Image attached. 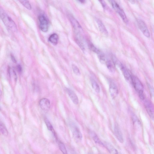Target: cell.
<instances>
[{
  "label": "cell",
  "mask_w": 154,
  "mask_h": 154,
  "mask_svg": "<svg viewBox=\"0 0 154 154\" xmlns=\"http://www.w3.org/2000/svg\"><path fill=\"white\" fill-rule=\"evenodd\" d=\"M1 18L3 23L8 29L13 32L17 30L16 25L10 17L5 12H1Z\"/></svg>",
  "instance_id": "1"
},
{
  "label": "cell",
  "mask_w": 154,
  "mask_h": 154,
  "mask_svg": "<svg viewBox=\"0 0 154 154\" xmlns=\"http://www.w3.org/2000/svg\"><path fill=\"white\" fill-rule=\"evenodd\" d=\"M135 90L138 93L139 97L141 100L145 99V95L143 93V87L142 83L136 76L132 75L131 81Z\"/></svg>",
  "instance_id": "2"
},
{
  "label": "cell",
  "mask_w": 154,
  "mask_h": 154,
  "mask_svg": "<svg viewBox=\"0 0 154 154\" xmlns=\"http://www.w3.org/2000/svg\"><path fill=\"white\" fill-rule=\"evenodd\" d=\"M111 3L112 7L116 12L118 14L121 18L123 20L124 22L126 24H127L128 20L125 14L124 10L121 8L117 3L115 1H109Z\"/></svg>",
  "instance_id": "3"
},
{
  "label": "cell",
  "mask_w": 154,
  "mask_h": 154,
  "mask_svg": "<svg viewBox=\"0 0 154 154\" xmlns=\"http://www.w3.org/2000/svg\"><path fill=\"white\" fill-rule=\"evenodd\" d=\"M39 26L40 30L44 32H47L48 30L49 22L47 18L43 14L38 16Z\"/></svg>",
  "instance_id": "4"
},
{
  "label": "cell",
  "mask_w": 154,
  "mask_h": 154,
  "mask_svg": "<svg viewBox=\"0 0 154 154\" xmlns=\"http://www.w3.org/2000/svg\"><path fill=\"white\" fill-rule=\"evenodd\" d=\"M70 126L75 139L78 141L81 140L83 138L82 135L78 126L74 122L70 123Z\"/></svg>",
  "instance_id": "5"
},
{
  "label": "cell",
  "mask_w": 154,
  "mask_h": 154,
  "mask_svg": "<svg viewBox=\"0 0 154 154\" xmlns=\"http://www.w3.org/2000/svg\"><path fill=\"white\" fill-rule=\"evenodd\" d=\"M68 17L74 29L78 32H81L82 30V27L76 19L72 14H68Z\"/></svg>",
  "instance_id": "6"
},
{
  "label": "cell",
  "mask_w": 154,
  "mask_h": 154,
  "mask_svg": "<svg viewBox=\"0 0 154 154\" xmlns=\"http://www.w3.org/2000/svg\"><path fill=\"white\" fill-rule=\"evenodd\" d=\"M137 22L139 28L143 35L147 38H149L150 36L146 24L142 20L140 19L138 20Z\"/></svg>",
  "instance_id": "7"
},
{
  "label": "cell",
  "mask_w": 154,
  "mask_h": 154,
  "mask_svg": "<svg viewBox=\"0 0 154 154\" xmlns=\"http://www.w3.org/2000/svg\"><path fill=\"white\" fill-rule=\"evenodd\" d=\"M118 66H119L121 70L125 79L126 80L129 81L131 82L133 75L130 71L120 63Z\"/></svg>",
  "instance_id": "8"
},
{
  "label": "cell",
  "mask_w": 154,
  "mask_h": 154,
  "mask_svg": "<svg viewBox=\"0 0 154 154\" xmlns=\"http://www.w3.org/2000/svg\"><path fill=\"white\" fill-rule=\"evenodd\" d=\"M109 92L112 98L114 99L117 96L119 93L117 85L113 81H111L109 84Z\"/></svg>",
  "instance_id": "9"
},
{
  "label": "cell",
  "mask_w": 154,
  "mask_h": 154,
  "mask_svg": "<svg viewBox=\"0 0 154 154\" xmlns=\"http://www.w3.org/2000/svg\"><path fill=\"white\" fill-rule=\"evenodd\" d=\"M144 105L149 116L151 118L154 119V108L151 102L146 100L145 102Z\"/></svg>",
  "instance_id": "10"
},
{
  "label": "cell",
  "mask_w": 154,
  "mask_h": 154,
  "mask_svg": "<svg viewBox=\"0 0 154 154\" xmlns=\"http://www.w3.org/2000/svg\"><path fill=\"white\" fill-rule=\"evenodd\" d=\"M39 104L41 109L44 111H48L50 107V102L47 99H41L39 102Z\"/></svg>",
  "instance_id": "11"
},
{
  "label": "cell",
  "mask_w": 154,
  "mask_h": 154,
  "mask_svg": "<svg viewBox=\"0 0 154 154\" xmlns=\"http://www.w3.org/2000/svg\"><path fill=\"white\" fill-rule=\"evenodd\" d=\"M65 90L73 102L75 104L78 105L79 103V100L76 94L73 91L69 89L66 88Z\"/></svg>",
  "instance_id": "12"
},
{
  "label": "cell",
  "mask_w": 154,
  "mask_h": 154,
  "mask_svg": "<svg viewBox=\"0 0 154 154\" xmlns=\"http://www.w3.org/2000/svg\"><path fill=\"white\" fill-rule=\"evenodd\" d=\"M95 20L97 23L100 32H101V34L105 36H107L109 33H108V31L103 22L100 20L98 18H96Z\"/></svg>",
  "instance_id": "13"
},
{
  "label": "cell",
  "mask_w": 154,
  "mask_h": 154,
  "mask_svg": "<svg viewBox=\"0 0 154 154\" xmlns=\"http://www.w3.org/2000/svg\"><path fill=\"white\" fill-rule=\"evenodd\" d=\"M114 134L116 138L121 143L124 142V140L122 133L118 126L117 124L115 125L114 127Z\"/></svg>",
  "instance_id": "14"
},
{
  "label": "cell",
  "mask_w": 154,
  "mask_h": 154,
  "mask_svg": "<svg viewBox=\"0 0 154 154\" xmlns=\"http://www.w3.org/2000/svg\"><path fill=\"white\" fill-rule=\"evenodd\" d=\"M104 145L110 153L111 154H118L117 150L111 143L105 142L104 143Z\"/></svg>",
  "instance_id": "15"
},
{
  "label": "cell",
  "mask_w": 154,
  "mask_h": 154,
  "mask_svg": "<svg viewBox=\"0 0 154 154\" xmlns=\"http://www.w3.org/2000/svg\"><path fill=\"white\" fill-rule=\"evenodd\" d=\"M59 37L56 33H53L49 36L48 41L54 45H57L59 41Z\"/></svg>",
  "instance_id": "16"
},
{
  "label": "cell",
  "mask_w": 154,
  "mask_h": 154,
  "mask_svg": "<svg viewBox=\"0 0 154 154\" xmlns=\"http://www.w3.org/2000/svg\"><path fill=\"white\" fill-rule=\"evenodd\" d=\"M89 133H90V135L91 137H92L93 140L96 143L104 146V143L102 142L100 140L99 137H98L97 135L95 132L92 131H91Z\"/></svg>",
  "instance_id": "17"
},
{
  "label": "cell",
  "mask_w": 154,
  "mask_h": 154,
  "mask_svg": "<svg viewBox=\"0 0 154 154\" xmlns=\"http://www.w3.org/2000/svg\"><path fill=\"white\" fill-rule=\"evenodd\" d=\"M90 82L93 89L97 93H99L100 91V87L98 84L94 79L90 78Z\"/></svg>",
  "instance_id": "18"
},
{
  "label": "cell",
  "mask_w": 154,
  "mask_h": 154,
  "mask_svg": "<svg viewBox=\"0 0 154 154\" xmlns=\"http://www.w3.org/2000/svg\"><path fill=\"white\" fill-rule=\"evenodd\" d=\"M106 65L108 69L110 72L113 73L115 71V64L113 62H112L111 60H108L106 62Z\"/></svg>",
  "instance_id": "19"
},
{
  "label": "cell",
  "mask_w": 154,
  "mask_h": 154,
  "mask_svg": "<svg viewBox=\"0 0 154 154\" xmlns=\"http://www.w3.org/2000/svg\"><path fill=\"white\" fill-rule=\"evenodd\" d=\"M44 120L45 123L48 129L52 132L54 136L55 137V138H57V136H56L55 132V131L54 130V129L52 125L51 124L49 120H48L47 118H45Z\"/></svg>",
  "instance_id": "20"
},
{
  "label": "cell",
  "mask_w": 154,
  "mask_h": 154,
  "mask_svg": "<svg viewBox=\"0 0 154 154\" xmlns=\"http://www.w3.org/2000/svg\"><path fill=\"white\" fill-rule=\"evenodd\" d=\"M89 47L91 51H92L94 52L97 54V55H99L102 52L100 50L97 49L96 47L92 43L90 42L89 43Z\"/></svg>",
  "instance_id": "21"
},
{
  "label": "cell",
  "mask_w": 154,
  "mask_h": 154,
  "mask_svg": "<svg viewBox=\"0 0 154 154\" xmlns=\"http://www.w3.org/2000/svg\"><path fill=\"white\" fill-rule=\"evenodd\" d=\"M0 130L2 134L5 136H7L8 135V132L7 128H6L5 125L2 123H1L0 126Z\"/></svg>",
  "instance_id": "22"
},
{
  "label": "cell",
  "mask_w": 154,
  "mask_h": 154,
  "mask_svg": "<svg viewBox=\"0 0 154 154\" xmlns=\"http://www.w3.org/2000/svg\"><path fill=\"white\" fill-rule=\"evenodd\" d=\"M58 142L59 148L62 153L63 154H67V151L64 143L60 141Z\"/></svg>",
  "instance_id": "23"
},
{
  "label": "cell",
  "mask_w": 154,
  "mask_h": 154,
  "mask_svg": "<svg viewBox=\"0 0 154 154\" xmlns=\"http://www.w3.org/2000/svg\"><path fill=\"white\" fill-rule=\"evenodd\" d=\"M19 2L27 9L28 10H31L32 9V6L29 1H20Z\"/></svg>",
  "instance_id": "24"
},
{
  "label": "cell",
  "mask_w": 154,
  "mask_h": 154,
  "mask_svg": "<svg viewBox=\"0 0 154 154\" xmlns=\"http://www.w3.org/2000/svg\"><path fill=\"white\" fill-rule=\"evenodd\" d=\"M76 42L78 44L79 46L80 47V49H81L83 51H84L85 50V48L84 44L82 42V41L81 39L78 37H76L75 39Z\"/></svg>",
  "instance_id": "25"
},
{
  "label": "cell",
  "mask_w": 154,
  "mask_h": 154,
  "mask_svg": "<svg viewBox=\"0 0 154 154\" xmlns=\"http://www.w3.org/2000/svg\"><path fill=\"white\" fill-rule=\"evenodd\" d=\"M72 67L74 73L77 75L79 76L80 75V72L79 69L76 65L74 64H72Z\"/></svg>",
  "instance_id": "26"
},
{
  "label": "cell",
  "mask_w": 154,
  "mask_h": 154,
  "mask_svg": "<svg viewBox=\"0 0 154 154\" xmlns=\"http://www.w3.org/2000/svg\"><path fill=\"white\" fill-rule=\"evenodd\" d=\"M99 1L101 3V5L102 6V7L104 9H106V8L107 5L105 2L104 1Z\"/></svg>",
  "instance_id": "27"
},
{
  "label": "cell",
  "mask_w": 154,
  "mask_h": 154,
  "mask_svg": "<svg viewBox=\"0 0 154 154\" xmlns=\"http://www.w3.org/2000/svg\"><path fill=\"white\" fill-rule=\"evenodd\" d=\"M18 71L19 72H21L22 70V68L21 66L20 65H18L17 66Z\"/></svg>",
  "instance_id": "28"
},
{
  "label": "cell",
  "mask_w": 154,
  "mask_h": 154,
  "mask_svg": "<svg viewBox=\"0 0 154 154\" xmlns=\"http://www.w3.org/2000/svg\"><path fill=\"white\" fill-rule=\"evenodd\" d=\"M11 58L12 61L14 62V63H16L17 62L16 60L15 57L14 56L12 55H11Z\"/></svg>",
  "instance_id": "29"
},
{
  "label": "cell",
  "mask_w": 154,
  "mask_h": 154,
  "mask_svg": "<svg viewBox=\"0 0 154 154\" xmlns=\"http://www.w3.org/2000/svg\"><path fill=\"white\" fill-rule=\"evenodd\" d=\"M150 91H151V93L152 95L154 97V89L152 88L151 87H149Z\"/></svg>",
  "instance_id": "30"
},
{
  "label": "cell",
  "mask_w": 154,
  "mask_h": 154,
  "mask_svg": "<svg viewBox=\"0 0 154 154\" xmlns=\"http://www.w3.org/2000/svg\"><path fill=\"white\" fill-rule=\"evenodd\" d=\"M131 3L134 4L135 3V1H129Z\"/></svg>",
  "instance_id": "31"
},
{
  "label": "cell",
  "mask_w": 154,
  "mask_h": 154,
  "mask_svg": "<svg viewBox=\"0 0 154 154\" xmlns=\"http://www.w3.org/2000/svg\"><path fill=\"white\" fill-rule=\"evenodd\" d=\"M78 1L80 2V3H84L85 2V1Z\"/></svg>",
  "instance_id": "32"
}]
</instances>
